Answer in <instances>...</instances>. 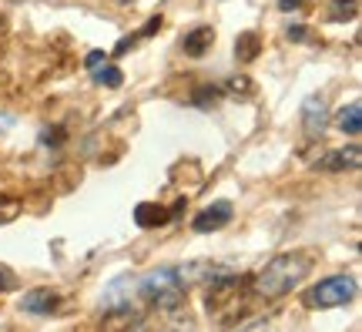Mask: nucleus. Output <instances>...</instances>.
I'll return each mask as SVG.
<instances>
[{"label":"nucleus","mask_w":362,"mask_h":332,"mask_svg":"<svg viewBox=\"0 0 362 332\" xmlns=\"http://www.w3.org/2000/svg\"><path fill=\"white\" fill-rule=\"evenodd\" d=\"M312 272V258L305 252H285L275 256L269 265L259 272L255 279V295L259 299H282L296 289L298 282H305V275Z\"/></svg>","instance_id":"f257e3e1"},{"label":"nucleus","mask_w":362,"mask_h":332,"mask_svg":"<svg viewBox=\"0 0 362 332\" xmlns=\"http://www.w3.org/2000/svg\"><path fill=\"white\" fill-rule=\"evenodd\" d=\"M134 289H138V299L165 309V312H178L185 306V282L178 275V265H161L144 272L141 279H134Z\"/></svg>","instance_id":"f03ea898"},{"label":"nucleus","mask_w":362,"mask_h":332,"mask_svg":"<svg viewBox=\"0 0 362 332\" xmlns=\"http://www.w3.org/2000/svg\"><path fill=\"white\" fill-rule=\"evenodd\" d=\"M356 292H359V282L352 275H329V279L312 285L305 302L315 309H339V306H349L356 299Z\"/></svg>","instance_id":"7ed1b4c3"},{"label":"nucleus","mask_w":362,"mask_h":332,"mask_svg":"<svg viewBox=\"0 0 362 332\" xmlns=\"http://www.w3.org/2000/svg\"><path fill=\"white\" fill-rule=\"evenodd\" d=\"M134 295H138V289H134V275L124 272V275H117V279L107 285V292H104V299H101V309H107V312H124V316H128Z\"/></svg>","instance_id":"20e7f679"},{"label":"nucleus","mask_w":362,"mask_h":332,"mask_svg":"<svg viewBox=\"0 0 362 332\" xmlns=\"http://www.w3.org/2000/svg\"><path fill=\"white\" fill-rule=\"evenodd\" d=\"M232 215H235V208H232V202H215V205H208L202 215H194V222H192V229L194 231H215V229H221V225H228L232 222Z\"/></svg>","instance_id":"39448f33"},{"label":"nucleus","mask_w":362,"mask_h":332,"mask_svg":"<svg viewBox=\"0 0 362 332\" xmlns=\"http://www.w3.org/2000/svg\"><path fill=\"white\" fill-rule=\"evenodd\" d=\"M302 125H305L309 134H322L329 128V101H325L322 94L305 98V104H302Z\"/></svg>","instance_id":"423d86ee"},{"label":"nucleus","mask_w":362,"mask_h":332,"mask_svg":"<svg viewBox=\"0 0 362 332\" xmlns=\"http://www.w3.org/2000/svg\"><path fill=\"white\" fill-rule=\"evenodd\" d=\"M359 165H362V148L359 144L332 148L325 158H319V168H322V171H356Z\"/></svg>","instance_id":"0eeeda50"},{"label":"nucleus","mask_w":362,"mask_h":332,"mask_svg":"<svg viewBox=\"0 0 362 332\" xmlns=\"http://www.w3.org/2000/svg\"><path fill=\"white\" fill-rule=\"evenodd\" d=\"M57 302L61 299L51 289H30V292L21 295V312H27V316H51Z\"/></svg>","instance_id":"6e6552de"},{"label":"nucleus","mask_w":362,"mask_h":332,"mask_svg":"<svg viewBox=\"0 0 362 332\" xmlns=\"http://www.w3.org/2000/svg\"><path fill=\"white\" fill-rule=\"evenodd\" d=\"M211 44H215V30L208 24H202V27H192V30L181 38V51L188 54V57H205V54L211 51Z\"/></svg>","instance_id":"1a4fd4ad"},{"label":"nucleus","mask_w":362,"mask_h":332,"mask_svg":"<svg viewBox=\"0 0 362 332\" xmlns=\"http://www.w3.org/2000/svg\"><path fill=\"white\" fill-rule=\"evenodd\" d=\"M171 218V212L165 205H155V202H141L134 208V225L138 229H158V225H165Z\"/></svg>","instance_id":"9d476101"},{"label":"nucleus","mask_w":362,"mask_h":332,"mask_svg":"<svg viewBox=\"0 0 362 332\" xmlns=\"http://www.w3.org/2000/svg\"><path fill=\"white\" fill-rule=\"evenodd\" d=\"M259 54H262V34L259 30H245V34L235 38V57H238V64H252Z\"/></svg>","instance_id":"9b49d317"},{"label":"nucleus","mask_w":362,"mask_h":332,"mask_svg":"<svg viewBox=\"0 0 362 332\" xmlns=\"http://www.w3.org/2000/svg\"><path fill=\"white\" fill-rule=\"evenodd\" d=\"M336 128L342 134H359L362 131V101H349L336 115Z\"/></svg>","instance_id":"f8f14e48"},{"label":"nucleus","mask_w":362,"mask_h":332,"mask_svg":"<svg viewBox=\"0 0 362 332\" xmlns=\"http://www.w3.org/2000/svg\"><path fill=\"white\" fill-rule=\"evenodd\" d=\"M325 17H329L332 24L356 21V17H359V0H332V4H329V11H325Z\"/></svg>","instance_id":"ddd939ff"},{"label":"nucleus","mask_w":362,"mask_h":332,"mask_svg":"<svg viewBox=\"0 0 362 332\" xmlns=\"http://www.w3.org/2000/svg\"><path fill=\"white\" fill-rule=\"evenodd\" d=\"M90 71H94V81L104 84V88H121V84H124V74H121L115 64H107V61H101V64L90 67Z\"/></svg>","instance_id":"4468645a"},{"label":"nucleus","mask_w":362,"mask_h":332,"mask_svg":"<svg viewBox=\"0 0 362 332\" xmlns=\"http://www.w3.org/2000/svg\"><path fill=\"white\" fill-rule=\"evenodd\" d=\"M221 98V88H215V84H202V88L192 91V104L194 108H215Z\"/></svg>","instance_id":"2eb2a0df"},{"label":"nucleus","mask_w":362,"mask_h":332,"mask_svg":"<svg viewBox=\"0 0 362 332\" xmlns=\"http://www.w3.org/2000/svg\"><path fill=\"white\" fill-rule=\"evenodd\" d=\"M312 38H315V34H312L309 27H302V24H292V27H288V40H292V44H309Z\"/></svg>","instance_id":"dca6fc26"},{"label":"nucleus","mask_w":362,"mask_h":332,"mask_svg":"<svg viewBox=\"0 0 362 332\" xmlns=\"http://www.w3.org/2000/svg\"><path fill=\"white\" fill-rule=\"evenodd\" d=\"M228 91H232V94H248V91H252V81H248V77H232V81H228Z\"/></svg>","instance_id":"f3484780"},{"label":"nucleus","mask_w":362,"mask_h":332,"mask_svg":"<svg viewBox=\"0 0 362 332\" xmlns=\"http://www.w3.org/2000/svg\"><path fill=\"white\" fill-rule=\"evenodd\" d=\"M61 141H64V131H61V128H54V131H44V134H40V144H51V148H57Z\"/></svg>","instance_id":"a211bd4d"},{"label":"nucleus","mask_w":362,"mask_h":332,"mask_svg":"<svg viewBox=\"0 0 362 332\" xmlns=\"http://www.w3.org/2000/svg\"><path fill=\"white\" fill-rule=\"evenodd\" d=\"M134 40H138V34H131V38H121V40H117V47H115L117 57H121V54H128L131 47H134Z\"/></svg>","instance_id":"6ab92c4d"},{"label":"nucleus","mask_w":362,"mask_h":332,"mask_svg":"<svg viewBox=\"0 0 362 332\" xmlns=\"http://www.w3.org/2000/svg\"><path fill=\"white\" fill-rule=\"evenodd\" d=\"M101 61H107V57H104V51H90L88 57H84V67H88V71H90V67H98V64H101Z\"/></svg>","instance_id":"aec40b11"},{"label":"nucleus","mask_w":362,"mask_h":332,"mask_svg":"<svg viewBox=\"0 0 362 332\" xmlns=\"http://www.w3.org/2000/svg\"><path fill=\"white\" fill-rule=\"evenodd\" d=\"M298 7H302V0H279V11H285V13L298 11Z\"/></svg>","instance_id":"412c9836"},{"label":"nucleus","mask_w":362,"mask_h":332,"mask_svg":"<svg viewBox=\"0 0 362 332\" xmlns=\"http://www.w3.org/2000/svg\"><path fill=\"white\" fill-rule=\"evenodd\" d=\"M11 282H13V275H11V272H4V268H0V292H4V289H11Z\"/></svg>","instance_id":"4be33fe9"},{"label":"nucleus","mask_w":362,"mask_h":332,"mask_svg":"<svg viewBox=\"0 0 362 332\" xmlns=\"http://www.w3.org/2000/svg\"><path fill=\"white\" fill-rule=\"evenodd\" d=\"M121 4H128V0H121Z\"/></svg>","instance_id":"5701e85b"}]
</instances>
